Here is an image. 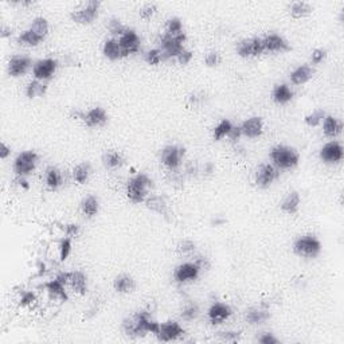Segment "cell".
I'll return each instance as SVG.
<instances>
[{
	"label": "cell",
	"mask_w": 344,
	"mask_h": 344,
	"mask_svg": "<svg viewBox=\"0 0 344 344\" xmlns=\"http://www.w3.org/2000/svg\"><path fill=\"white\" fill-rule=\"evenodd\" d=\"M245 319L249 324L251 326H257V324H264L265 321H268L270 319V312L268 309L264 308H250L246 311V316Z\"/></svg>",
	"instance_id": "cell-25"
},
{
	"label": "cell",
	"mask_w": 344,
	"mask_h": 344,
	"mask_svg": "<svg viewBox=\"0 0 344 344\" xmlns=\"http://www.w3.org/2000/svg\"><path fill=\"white\" fill-rule=\"evenodd\" d=\"M58 69V61L53 58H46V59H40L35 62L32 66V74L38 81H47V79L53 78Z\"/></svg>",
	"instance_id": "cell-10"
},
{
	"label": "cell",
	"mask_w": 344,
	"mask_h": 344,
	"mask_svg": "<svg viewBox=\"0 0 344 344\" xmlns=\"http://www.w3.org/2000/svg\"><path fill=\"white\" fill-rule=\"evenodd\" d=\"M64 233L68 236H77L79 234V226L77 223H70L64 227Z\"/></svg>",
	"instance_id": "cell-54"
},
{
	"label": "cell",
	"mask_w": 344,
	"mask_h": 344,
	"mask_svg": "<svg viewBox=\"0 0 344 344\" xmlns=\"http://www.w3.org/2000/svg\"><path fill=\"white\" fill-rule=\"evenodd\" d=\"M199 315V308L197 304H188L186 305L182 311V319L186 321H192Z\"/></svg>",
	"instance_id": "cell-41"
},
{
	"label": "cell",
	"mask_w": 344,
	"mask_h": 344,
	"mask_svg": "<svg viewBox=\"0 0 344 344\" xmlns=\"http://www.w3.org/2000/svg\"><path fill=\"white\" fill-rule=\"evenodd\" d=\"M47 92V86L42 83L38 79H34L27 85L26 88V94L29 98H36V97H42Z\"/></svg>",
	"instance_id": "cell-36"
},
{
	"label": "cell",
	"mask_w": 344,
	"mask_h": 344,
	"mask_svg": "<svg viewBox=\"0 0 344 344\" xmlns=\"http://www.w3.org/2000/svg\"><path fill=\"white\" fill-rule=\"evenodd\" d=\"M43 39H45V38H42V36H39L38 34H35V32L32 31L31 29H29L22 32L20 35L18 36V40H16V42H18V45H20V46L35 47L38 46Z\"/></svg>",
	"instance_id": "cell-30"
},
{
	"label": "cell",
	"mask_w": 344,
	"mask_h": 344,
	"mask_svg": "<svg viewBox=\"0 0 344 344\" xmlns=\"http://www.w3.org/2000/svg\"><path fill=\"white\" fill-rule=\"evenodd\" d=\"M315 70L309 64H301L296 68L293 72L290 73V81L293 85H303V83L308 82L309 79L313 77Z\"/></svg>",
	"instance_id": "cell-21"
},
{
	"label": "cell",
	"mask_w": 344,
	"mask_h": 344,
	"mask_svg": "<svg viewBox=\"0 0 344 344\" xmlns=\"http://www.w3.org/2000/svg\"><path fill=\"white\" fill-rule=\"evenodd\" d=\"M241 132L242 135L249 139H255V137H260L264 132V121H262L261 117H250L245 120L242 124L240 125Z\"/></svg>",
	"instance_id": "cell-20"
},
{
	"label": "cell",
	"mask_w": 344,
	"mask_h": 344,
	"mask_svg": "<svg viewBox=\"0 0 344 344\" xmlns=\"http://www.w3.org/2000/svg\"><path fill=\"white\" fill-rule=\"evenodd\" d=\"M70 285L74 289L75 293L78 294H85L86 290H88V283H86V276L82 272H72V276H70Z\"/></svg>",
	"instance_id": "cell-33"
},
{
	"label": "cell",
	"mask_w": 344,
	"mask_h": 344,
	"mask_svg": "<svg viewBox=\"0 0 344 344\" xmlns=\"http://www.w3.org/2000/svg\"><path fill=\"white\" fill-rule=\"evenodd\" d=\"M107 30L111 31V34L113 35H118L121 36L124 32H125V26L122 25L121 20L117 18H112L111 20L107 22Z\"/></svg>",
	"instance_id": "cell-42"
},
{
	"label": "cell",
	"mask_w": 344,
	"mask_h": 344,
	"mask_svg": "<svg viewBox=\"0 0 344 344\" xmlns=\"http://www.w3.org/2000/svg\"><path fill=\"white\" fill-rule=\"evenodd\" d=\"M211 223L212 226H222L223 223H226V219L222 218V217H219V215H217L215 218H212Z\"/></svg>",
	"instance_id": "cell-58"
},
{
	"label": "cell",
	"mask_w": 344,
	"mask_h": 344,
	"mask_svg": "<svg viewBox=\"0 0 344 344\" xmlns=\"http://www.w3.org/2000/svg\"><path fill=\"white\" fill-rule=\"evenodd\" d=\"M31 64V59L27 55H14L8 62V74L18 78L29 70Z\"/></svg>",
	"instance_id": "cell-19"
},
{
	"label": "cell",
	"mask_w": 344,
	"mask_h": 344,
	"mask_svg": "<svg viewBox=\"0 0 344 344\" xmlns=\"http://www.w3.org/2000/svg\"><path fill=\"white\" fill-rule=\"evenodd\" d=\"M39 161V156L34 150H25L16 156L14 160V172L18 175V178H26L30 174L35 171L36 165Z\"/></svg>",
	"instance_id": "cell-6"
},
{
	"label": "cell",
	"mask_w": 344,
	"mask_h": 344,
	"mask_svg": "<svg viewBox=\"0 0 344 344\" xmlns=\"http://www.w3.org/2000/svg\"><path fill=\"white\" fill-rule=\"evenodd\" d=\"M192 57H193L192 51L184 49V50L178 55V62H179L180 64H188L191 62V59H192Z\"/></svg>",
	"instance_id": "cell-53"
},
{
	"label": "cell",
	"mask_w": 344,
	"mask_h": 344,
	"mask_svg": "<svg viewBox=\"0 0 344 344\" xmlns=\"http://www.w3.org/2000/svg\"><path fill=\"white\" fill-rule=\"evenodd\" d=\"M218 336L223 341H236L240 340L241 332H236V331H225V332H219Z\"/></svg>",
	"instance_id": "cell-48"
},
{
	"label": "cell",
	"mask_w": 344,
	"mask_h": 344,
	"mask_svg": "<svg viewBox=\"0 0 344 344\" xmlns=\"http://www.w3.org/2000/svg\"><path fill=\"white\" fill-rule=\"evenodd\" d=\"M100 6V2H88L81 8L73 11L72 14H70V18H72L73 22L79 23V25H90L98 16Z\"/></svg>",
	"instance_id": "cell-8"
},
{
	"label": "cell",
	"mask_w": 344,
	"mask_h": 344,
	"mask_svg": "<svg viewBox=\"0 0 344 344\" xmlns=\"http://www.w3.org/2000/svg\"><path fill=\"white\" fill-rule=\"evenodd\" d=\"M100 210V203H98V199L93 195L90 197H86L82 202H81V211L83 212V215H86L88 218H93L94 215H97Z\"/></svg>",
	"instance_id": "cell-32"
},
{
	"label": "cell",
	"mask_w": 344,
	"mask_h": 344,
	"mask_svg": "<svg viewBox=\"0 0 344 344\" xmlns=\"http://www.w3.org/2000/svg\"><path fill=\"white\" fill-rule=\"evenodd\" d=\"M312 7L309 6L307 2H294L290 6V15H292V18L294 19H300L304 18L305 15L311 14Z\"/></svg>",
	"instance_id": "cell-37"
},
{
	"label": "cell",
	"mask_w": 344,
	"mask_h": 344,
	"mask_svg": "<svg viewBox=\"0 0 344 344\" xmlns=\"http://www.w3.org/2000/svg\"><path fill=\"white\" fill-rule=\"evenodd\" d=\"M86 126L94 128V126H102L107 122V113L104 107L94 106L89 109L88 112H82V117H81Z\"/></svg>",
	"instance_id": "cell-15"
},
{
	"label": "cell",
	"mask_w": 344,
	"mask_h": 344,
	"mask_svg": "<svg viewBox=\"0 0 344 344\" xmlns=\"http://www.w3.org/2000/svg\"><path fill=\"white\" fill-rule=\"evenodd\" d=\"M154 187V182L147 174H137L126 183V197L133 203L145 202L148 191Z\"/></svg>",
	"instance_id": "cell-2"
},
{
	"label": "cell",
	"mask_w": 344,
	"mask_h": 344,
	"mask_svg": "<svg viewBox=\"0 0 344 344\" xmlns=\"http://www.w3.org/2000/svg\"><path fill=\"white\" fill-rule=\"evenodd\" d=\"M11 34H12V32H11V29H7L6 26L2 27V34H0L2 38H7V36H11Z\"/></svg>",
	"instance_id": "cell-60"
},
{
	"label": "cell",
	"mask_w": 344,
	"mask_h": 344,
	"mask_svg": "<svg viewBox=\"0 0 344 344\" xmlns=\"http://www.w3.org/2000/svg\"><path fill=\"white\" fill-rule=\"evenodd\" d=\"M104 55L107 58V59H111V61H117V59H121L124 58V54H122L121 47L118 45L117 39H107L106 42L104 43Z\"/></svg>",
	"instance_id": "cell-29"
},
{
	"label": "cell",
	"mask_w": 344,
	"mask_h": 344,
	"mask_svg": "<svg viewBox=\"0 0 344 344\" xmlns=\"http://www.w3.org/2000/svg\"><path fill=\"white\" fill-rule=\"evenodd\" d=\"M242 136V132H241V128L240 126H235L234 125L233 126V129H231V131H230V133H229V139L231 140V141H233V143H235V141H238V140H240V137Z\"/></svg>",
	"instance_id": "cell-55"
},
{
	"label": "cell",
	"mask_w": 344,
	"mask_h": 344,
	"mask_svg": "<svg viewBox=\"0 0 344 344\" xmlns=\"http://www.w3.org/2000/svg\"><path fill=\"white\" fill-rule=\"evenodd\" d=\"M156 10H158V8H156V6H155L154 3L145 4V6L140 10V16L143 19H150L155 14H156Z\"/></svg>",
	"instance_id": "cell-46"
},
{
	"label": "cell",
	"mask_w": 344,
	"mask_h": 344,
	"mask_svg": "<svg viewBox=\"0 0 344 344\" xmlns=\"http://www.w3.org/2000/svg\"><path fill=\"white\" fill-rule=\"evenodd\" d=\"M293 251L300 257L304 258H316L321 251V244L320 241L312 234L298 236L294 241Z\"/></svg>",
	"instance_id": "cell-5"
},
{
	"label": "cell",
	"mask_w": 344,
	"mask_h": 344,
	"mask_svg": "<svg viewBox=\"0 0 344 344\" xmlns=\"http://www.w3.org/2000/svg\"><path fill=\"white\" fill-rule=\"evenodd\" d=\"M145 61L150 66H158L161 61H163V53L160 49H152L145 54Z\"/></svg>",
	"instance_id": "cell-43"
},
{
	"label": "cell",
	"mask_w": 344,
	"mask_h": 344,
	"mask_svg": "<svg viewBox=\"0 0 344 344\" xmlns=\"http://www.w3.org/2000/svg\"><path fill=\"white\" fill-rule=\"evenodd\" d=\"M262 43L264 50L268 53H284L290 50L289 43L278 34H269L265 38H262Z\"/></svg>",
	"instance_id": "cell-17"
},
{
	"label": "cell",
	"mask_w": 344,
	"mask_h": 344,
	"mask_svg": "<svg viewBox=\"0 0 344 344\" xmlns=\"http://www.w3.org/2000/svg\"><path fill=\"white\" fill-rule=\"evenodd\" d=\"M165 32L172 34V35H176V34H182L183 31V25L182 20L179 18H171L167 22V30Z\"/></svg>",
	"instance_id": "cell-44"
},
{
	"label": "cell",
	"mask_w": 344,
	"mask_h": 344,
	"mask_svg": "<svg viewBox=\"0 0 344 344\" xmlns=\"http://www.w3.org/2000/svg\"><path fill=\"white\" fill-rule=\"evenodd\" d=\"M90 172H92V167H90V163L88 161H83L81 164H78L73 169V178L77 183L79 184H85L88 180H89Z\"/></svg>",
	"instance_id": "cell-35"
},
{
	"label": "cell",
	"mask_w": 344,
	"mask_h": 344,
	"mask_svg": "<svg viewBox=\"0 0 344 344\" xmlns=\"http://www.w3.org/2000/svg\"><path fill=\"white\" fill-rule=\"evenodd\" d=\"M36 300L35 294L32 293V292H25V293L22 294L20 298V305L22 307H27V305L34 304Z\"/></svg>",
	"instance_id": "cell-52"
},
{
	"label": "cell",
	"mask_w": 344,
	"mask_h": 344,
	"mask_svg": "<svg viewBox=\"0 0 344 344\" xmlns=\"http://www.w3.org/2000/svg\"><path fill=\"white\" fill-rule=\"evenodd\" d=\"M45 179H46V184L50 190H58L63 184L62 172L57 167H53V165L47 167L46 174H45Z\"/></svg>",
	"instance_id": "cell-26"
},
{
	"label": "cell",
	"mask_w": 344,
	"mask_h": 344,
	"mask_svg": "<svg viewBox=\"0 0 344 344\" xmlns=\"http://www.w3.org/2000/svg\"><path fill=\"white\" fill-rule=\"evenodd\" d=\"M294 93L293 90L290 89V86L288 83H278L273 88L272 98L276 104L284 105L288 104L292 98H293Z\"/></svg>",
	"instance_id": "cell-23"
},
{
	"label": "cell",
	"mask_w": 344,
	"mask_h": 344,
	"mask_svg": "<svg viewBox=\"0 0 344 344\" xmlns=\"http://www.w3.org/2000/svg\"><path fill=\"white\" fill-rule=\"evenodd\" d=\"M178 250H179L180 254H190V253H192L195 250V244L190 240H184L179 244Z\"/></svg>",
	"instance_id": "cell-47"
},
{
	"label": "cell",
	"mask_w": 344,
	"mask_h": 344,
	"mask_svg": "<svg viewBox=\"0 0 344 344\" xmlns=\"http://www.w3.org/2000/svg\"><path fill=\"white\" fill-rule=\"evenodd\" d=\"M327 57V51L324 49H316L312 51L311 61L313 64H319L324 61V58Z\"/></svg>",
	"instance_id": "cell-49"
},
{
	"label": "cell",
	"mask_w": 344,
	"mask_h": 344,
	"mask_svg": "<svg viewBox=\"0 0 344 344\" xmlns=\"http://www.w3.org/2000/svg\"><path fill=\"white\" fill-rule=\"evenodd\" d=\"M10 155H11V148L8 147V145H6L4 143H2V145H0V158L7 159Z\"/></svg>",
	"instance_id": "cell-56"
},
{
	"label": "cell",
	"mask_w": 344,
	"mask_h": 344,
	"mask_svg": "<svg viewBox=\"0 0 344 344\" xmlns=\"http://www.w3.org/2000/svg\"><path fill=\"white\" fill-rule=\"evenodd\" d=\"M202 269L198 266L197 262H184L179 265L174 272V280L179 284H187L199 277Z\"/></svg>",
	"instance_id": "cell-11"
},
{
	"label": "cell",
	"mask_w": 344,
	"mask_h": 344,
	"mask_svg": "<svg viewBox=\"0 0 344 344\" xmlns=\"http://www.w3.org/2000/svg\"><path fill=\"white\" fill-rule=\"evenodd\" d=\"M258 341L261 344H278L280 340L277 339L273 333H269V332H265L262 333L261 336L258 337Z\"/></svg>",
	"instance_id": "cell-51"
},
{
	"label": "cell",
	"mask_w": 344,
	"mask_h": 344,
	"mask_svg": "<svg viewBox=\"0 0 344 344\" xmlns=\"http://www.w3.org/2000/svg\"><path fill=\"white\" fill-rule=\"evenodd\" d=\"M183 335H184V330H183L179 322L167 321L160 324V328H159V332L156 336H158L160 341H172L179 339Z\"/></svg>",
	"instance_id": "cell-16"
},
{
	"label": "cell",
	"mask_w": 344,
	"mask_h": 344,
	"mask_svg": "<svg viewBox=\"0 0 344 344\" xmlns=\"http://www.w3.org/2000/svg\"><path fill=\"white\" fill-rule=\"evenodd\" d=\"M197 167H195V165H193V163H187V165H186V172L187 174H188V175H195V174H197Z\"/></svg>",
	"instance_id": "cell-57"
},
{
	"label": "cell",
	"mask_w": 344,
	"mask_h": 344,
	"mask_svg": "<svg viewBox=\"0 0 344 344\" xmlns=\"http://www.w3.org/2000/svg\"><path fill=\"white\" fill-rule=\"evenodd\" d=\"M270 160L277 169H292L298 164L300 155L294 148L287 145H277L270 150Z\"/></svg>",
	"instance_id": "cell-3"
},
{
	"label": "cell",
	"mask_w": 344,
	"mask_h": 344,
	"mask_svg": "<svg viewBox=\"0 0 344 344\" xmlns=\"http://www.w3.org/2000/svg\"><path fill=\"white\" fill-rule=\"evenodd\" d=\"M214 169H215V167H214V164H212V163H207V164L204 165V174H207V175H210V174H212V172H214Z\"/></svg>",
	"instance_id": "cell-59"
},
{
	"label": "cell",
	"mask_w": 344,
	"mask_h": 344,
	"mask_svg": "<svg viewBox=\"0 0 344 344\" xmlns=\"http://www.w3.org/2000/svg\"><path fill=\"white\" fill-rule=\"evenodd\" d=\"M30 29L42 38H46V35L49 34V23L45 18H35L32 20Z\"/></svg>",
	"instance_id": "cell-39"
},
{
	"label": "cell",
	"mask_w": 344,
	"mask_h": 344,
	"mask_svg": "<svg viewBox=\"0 0 344 344\" xmlns=\"http://www.w3.org/2000/svg\"><path fill=\"white\" fill-rule=\"evenodd\" d=\"M118 45L121 47L124 58L131 55V54H136L140 50V36L137 35V32L135 30L126 29L125 32L118 38Z\"/></svg>",
	"instance_id": "cell-12"
},
{
	"label": "cell",
	"mask_w": 344,
	"mask_h": 344,
	"mask_svg": "<svg viewBox=\"0 0 344 344\" xmlns=\"http://www.w3.org/2000/svg\"><path fill=\"white\" fill-rule=\"evenodd\" d=\"M233 124L230 120L227 118H223L222 121L219 122L218 125L214 128V132H212V137H214L215 141H219V140H222L223 137L229 136L230 131L233 129Z\"/></svg>",
	"instance_id": "cell-38"
},
{
	"label": "cell",
	"mask_w": 344,
	"mask_h": 344,
	"mask_svg": "<svg viewBox=\"0 0 344 344\" xmlns=\"http://www.w3.org/2000/svg\"><path fill=\"white\" fill-rule=\"evenodd\" d=\"M124 158H122V155L120 152H116V150H111V152H106L102 156V164L106 167V168L115 169L118 168V167H121L124 164Z\"/></svg>",
	"instance_id": "cell-34"
},
{
	"label": "cell",
	"mask_w": 344,
	"mask_h": 344,
	"mask_svg": "<svg viewBox=\"0 0 344 344\" xmlns=\"http://www.w3.org/2000/svg\"><path fill=\"white\" fill-rule=\"evenodd\" d=\"M236 54L242 58H254L264 53V43L262 38H249L242 39L236 43Z\"/></svg>",
	"instance_id": "cell-9"
},
{
	"label": "cell",
	"mask_w": 344,
	"mask_h": 344,
	"mask_svg": "<svg viewBox=\"0 0 344 344\" xmlns=\"http://www.w3.org/2000/svg\"><path fill=\"white\" fill-rule=\"evenodd\" d=\"M219 62H221V57H219V54L217 53V51H210V53L206 55V58H204V63L207 64V66H210V68L217 66Z\"/></svg>",
	"instance_id": "cell-50"
},
{
	"label": "cell",
	"mask_w": 344,
	"mask_h": 344,
	"mask_svg": "<svg viewBox=\"0 0 344 344\" xmlns=\"http://www.w3.org/2000/svg\"><path fill=\"white\" fill-rule=\"evenodd\" d=\"M186 34H176L172 35L168 32H164L163 35L159 38V45H160V50L163 53V59H168V58H178L180 53L184 50L183 43L186 40Z\"/></svg>",
	"instance_id": "cell-4"
},
{
	"label": "cell",
	"mask_w": 344,
	"mask_h": 344,
	"mask_svg": "<svg viewBox=\"0 0 344 344\" xmlns=\"http://www.w3.org/2000/svg\"><path fill=\"white\" fill-rule=\"evenodd\" d=\"M186 155L184 147L180 145H167L160 154V161L168 171H176L182 165V160Z\"/></svg>",
	"instance_id": "cell-7"
},
{
	"label": "cell",
	"mask_w": 344,
	"mask_h": 344,
	"mask_svg": "<svg viewBox=\"0 0 344 344\" xmlns=\"http://www.w3.org/2000/svg\"><path fill=\"white\" fill-rule=\"evenodd\" d=\"M145 206L149 208L150 211L158 212L159 215H163V217H168V204L165 201L164 197H160V195H150L145 199Z\"/></svg>",
	"instance_id": "cell-22"
},
{
	"label": "cell",
	"mask_w": 344,
	"mask_h": 344,
	"mask_svg": "<svg viewBox=\"0 0 344 344\" xmlns=\"http://www.w3.org/2000/svg\"><path fill=\"white\" fill-rule=\"evenodd\" d=\"M70 253H72V240H70V236H68V238H63L59 244V258H61V261L68 260Z\"/></svg>",
	"instance_id": "cell-45"
},
{
	"label": "cell",
	"mask_w": 344,
	"mask_h": 344,
	"mask_svg": "<svg viewBox=\"0 0 344 344\" xmlns=\"http://www.w3.org/2000/svg\"><path fill=\"white\" fill-rule=\"evenodd\" d=\"M159 328H160V324L150 317V313L148 311L136 312L132 317H128L122 321V330L125 335L131 337L144 336L145 333L158 335Z\"/></svg>",
	"instance_id": "cell-1"
},
{
	"label": "cell",
	"mask_w": 344,
	"mask_h": 344,
	"mask_svg": "<svg viewBox=\"0 0 344 344\" xmlns=\"http://www.w3.org/2000/svg\"><path fill=\"white\" fill-rule=\"evenodd\" d=\"M45 287H46L47 292L50 293L51 297L59 298V300L62 301H68L69 298L68 293H66V290H64V287H66V285H63V284H62L61 281H58L57 278L50 281V283H46L45 284Z\"/></svg>",
	"instance_id": "cell-31"
},
{
	"label": "cell",
	"mask_w": 344,
	"mask_h": 344,
	"mask_svg": "<svg viewBox=\"0 0 344 344\" xmlns=\"http://www.w3.org/2000/svg\"><path fill=\"white\" fill-rule=\"evenodd\" d=\"M280 169H277L273 164H262L255 172V184L260 188H268L273 184V182L278 178Z\"/></svg>",
	"instance_id": "cell-14"
},
{
	"label": "cell",
	"mask_w": 344,
	"mask_h": 344,
	"mask_svg": "<svg viewBox=\"0 0 344 344\" xmlns=\"http://www.w3.org/2000/svg\"><path fill=\"white\" fill-rule=\"evenodd\" d=\"M300 206V195L297 191H292L281 202V210L287 214H296Z\"/></svg>",
	"instance_id": "cell-28"
},
{
	"label": "cell",
	"mask_w": 344,
	"mask_h": 344,
	"mask_svg": "<svg viewBox=\"0 0 344 344\" xmlns=\"http://www.w3.org/2000/svg\"><path fill=\"white\" fill-rule=\"evenodd\" d=\"M322 121H324L322 122V132L330 139L337 137L343 131V122L337 118L332 117V116H326Z\"/></svg>",
	"instance_id": "cell-24"
},
{
	"label": "cell",
	"mask_w": 344,
	"mask_h": 344,
	"mask_svg": "<svg viewBox=\"0 0 344 344\" xmlns=\"http://www.w3.org/2000/svg\"><path fill=\"white\" fill-rule=\"evenodd\" d=\"M233 315V309L225 303H214L208 309V320L211 324H222L223 321L229 319Z\"/></svg>",
	"instance_id": "cell-18"
},
{
	"label": "cell",
	"mask_w": 344,
	"mask_h": 344,
	"mask_svg": "<svg viewBox=\"0 0 344 344\" xmlns=\"http://www.w3.org/2000/svg\"><path fill=\"white\" fill-rule=\"evenodd\" d=\"M343 147L339 141H330L320 149V159L327 164H336L343 160Z\"/></svg>",
	"instance_id": "cell-13"
},
{
	"label": "cell",
	"mask_w": 344,
	"mask_h": 344,
	"mask_svg": "<svg viewBox=\"0 0 344 344\" xmlns=\"http://www.w3.org/2000/svg\"><path fill=\"white\" fill-rule=\"evenodd\" d=\"M113 288L118 293H129L136 288V283L128 274H121V276L116 277V280L113 281Z\"/></svg>",
	"instance_id": "cell-27"
},
{
	"label": "cell",
	"mask_w": 344,
	"mask_h": 344,
	"mask_svg": "<svg viewBox=\"0 0 344 344\" xmlns=\"http://www.w3.org/2000/svg\"><path fill=\"white\" fill-rule=\"evenodd\" d=\"M324 117H326L324 111L322 109H316L315 112H312L311 115L305 116L304 121L308 126H317L324 120Z\"/></svg>",
	"instance_id": "cell-40"
}]
</instances>
